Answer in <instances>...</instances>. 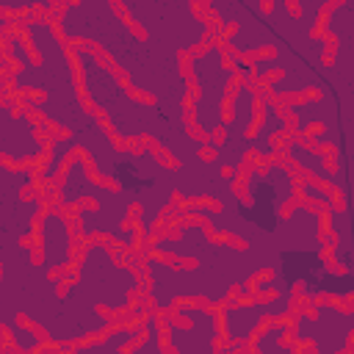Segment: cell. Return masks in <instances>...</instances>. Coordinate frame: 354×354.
<instances>
[{
  "mask_svg": "<svg viewBox=\"0 0 354 354\" xmlns=\"http://www.w3.org/2000/svg\"><path fill=\"white\" fill-rule=\"evenodd\" d=\"M136 335H141V329H122V332H116V337H105V340H100V343H86V346H80L77 351H119V348H127V343L136 337Z\"/></svg>",
  "mask_w": 354,
  "mask_h": 354,
  "instance_id": "1",
  "label": "cell"
}]
</instances>
